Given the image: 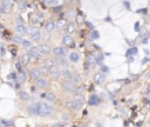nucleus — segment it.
Returning <instances> with one entry per match:
<instances>
[{
    "instance_id": "obj_1",
    "label": "nucleus",
    "mask_w": 150,
    "mask_h": 127,
    "mask_svg": "<svg viewBox=\"0 0 150 127\" xmlns=\"http://www.w3.org/2000/svg\"><path fill=\"white\" fill-rule=\"evenodd\" d=\"M54 107L47 103H38V115L40 117H48L53 114Z\"/></svg>"
},
{
    "instance_id": "obj_2",
    "label": "nucleus",
    "mask_w": 150,
    "mask_h": 127,
    "mask_svg": "<svg viewBox=\"0 0 150 127\" xmlns=\"http://www.w3.org/2000/svg\"><path fill=\"white\" fill-rule=\"evenodd\" d=\"M48 74L53 78V79H59L60 78V75H61V71H60V68H59V66H53L52 68L48 69Z\"/></svg>"
},
{
    "instance_id": "obj_3",
    "label": "nucleus",
    "mask_w": 150,
    "mask_h": 127,
    "mask_svg": "<svg viewBox=\"0 0 150 127\" xmlns=\"http://www.w3.org/2000/svg\"><path fill=\"white\" fill-rule=\"evenodd\" d=\"M28 54L32 57V59H36V60L41 59V57H42V54L39 52L38 47H31L28 49Z\"/></svg>"
},
{
    "instance_id": "obj_4",
    "label": "nucleus",
    "mask_w": 150,
    "mask_h": 127,
    "mask_svg": "<svg viewBox=\"0 0 150 127\" xmlns=\"http://www.w3.org/2000/svg\"><path fill=\"white\" fill-rule=\"evenodd\" d=\"M62 87L66 89V91H68V92H72V93H75V91H76V87H75V85L72 83V81H63L62 83Z\"/></svg>"
},
{
    "instance_id": "obj_5",
    "label": "nucleus",
    "mask_w": 150,
    "mask_h": 127,
    "mask_svg": "<svg viewBox=\"0 0 150 127\" xmlns=\"http://www.w3.org/2000/svg\"><path fill=\"white\" fill-rule=\"evenodd\" d=\"M41 98L42 99H45L46 101H48V103H54L55 101V95L53 94V93L51 92H44V93H41Z\"/></svg>"
},
{
    "instance_id": "obj_6",
    "label": "nucleus",
    "mask_w": 150,
    "mask_h": 127,
    "mask_svg": "<svg viewBox=\"0 0 150 127\" xmlns=\"http://www.w3.org/2000/svg\"><path fill=\"white\" fill-rule=\"evenodd\" d=\"M81 106H82V103H80V101H78V100H75V99L70 100V101L68 103V107L70 108V110H73V111L80 110Z\"/></svg>"
},
{
    "instance_id": "obj_7",
    "label": "nucleus",
    "mask_w": 150,
    "mask_h": 127,
    "mask_svg": "<svg viewBox=\"0 0 150 127\" xmlns=\"http://www.w3.org/2000/svg\"><path fill=\"white\" fill-rule=\"evenodd\" d=\"M29 75H31L32 79L38 80L39 78L42 77V74H41V72H40V69L39 68H32L31 71H29Z\"/></svg>"
},
{
    "instance_id": "obj_8",
    "label": "nucleus",
    "mask_w": 150,
    "mask_h": 127,
    "mask_svg": "<svg viewBox=\"0 0 150 127\" xmlns=\"http://www.w3.org/2000/svg\"><path fill=\"white\" fill-rule=\"evenodd\" d=\"M35 81H36V86L39 88H46L48 86V80L46 79V78H44V77L39 78V79L35 80Z\"/></svg>"
},
{
    "instance_id": "obj_9",
    "label": "nucleus",
    "mask_w": 150,
    "mask_h": 127,
    "mask_svg": "<svg viewBox=\"0 0 150 127\" xmlns=\"http://www.w3.org/2000/svg\"><path fill=\"white\" fill-rule=\"evenodd\" d=\"M100 103V99L99 96L95 95V94H93V95L89 96V100H88V105L89 106H97Z\"/></svg>"
},
{
    "instance_id": "obj_10",
    "label": "nucleus",
    "mask_w": 150,
    "mask_h": 127,
    "mask_svg": "<svg viewBox=\"0 0 150 127\" xmlns=\"http://www.w3.org/2000/svg\"><path fill=\"white\" fill-rule=\"evenodd\" d=\"M53 53H54L55 55H58L59 58H61V57H63V55L67 53V51H66L65 47H55L54 49H53Z\"/></svg>"
},
{
    "instance_id": "obj_11",
    "label": "nucleus",
    "mask_w": 150,
    "mask_h": 127,
    "mask_svg": "<svg viewBox=\"0 0 150 127\" xmlns=\"http://www.w3.org/2000/svg\"><path fill=\"white\" fill-rule=\"evenodd\" d=\"M53 66H56V61H55L54 59H46L44 60V67L45 68H52Z\"/></svg>"
},
{
    "instance_id": "obj_12",
    "label": "nucleus",
    "mask_w": 150,
    "mask_h": 127,
    "mask_svg": "<svg viewBox=\"0 0 150 127\" xmlns=\"http://www.w3.org/2000/svg\"><path fill=\"white\" fill-rule=\"evenodd\" d=\"M61 75L63 77V79H66V80H67V81H70V80H72V78H73V75H74V74H73V73L70 72V71H69V69H62V72H61Z\"/></svg>"
},
{
    "instance_id": "obj_13",
    "label": "nucleus",
    "mask_w": 150,
    "mask_h": 127,
    "mask_svg": "<svg viewBox=\"0 0 150 127\" xmlns=\"http://www.w3.org/2000/svg\"><path fill=\"white\" fill-rule=\"evenodd\" d=\"M104 81V75L102 73H96L94 75V83L97 84V85H101V84Z\"/></svg>"
},
{
    "instance_id": "obj_14",
    "label": "nucleus",
    "mask_w": 150,
    "mask_h": 127,
    "mask_svg": "<svg viewBox=\"0 0 150 127\" xmlns=\"http://www.w3.org/2000/svg\"><path fill=\"white\" fill-rule=\"evenodd\" d=\"M38 49H39V52H40L41 54H48L51 52V47L48 45H39Z\"/></svg>"
},
{
    "instance_id": "obj_15",
    "label": "nucleus",
    "mask_w": 150,
    "mask_h": 127,
    "mask_svg": "<svg viewBox=\"0 0 150 127\" xmlns=\"http://www.w3.org/2000/svg\"><path fill=\"white\" fill-rule=\"evenodd\" d=\"M28 113L31 115H38V103L32 104L31 106H28Z\"/></svg>"
},
{
    "instance_id": "obj_16",
    "label": "nucleus",
    "mask_w": 150,
    "mask_h": 127,
    "mask_svg": "<svg viewBox=\"0 0 150 127\" xmlns=\"http://www.w3.org/2000/svg\"><path fill=\"white\" fill-rule=\"evenodd\" d=\"M15 31L18 32V34L22 35V34H25V33H26L27 28L25 27L24 25H17V27H15Z\"/></svg>"
},
{
    "instance_id": "obj_17",
    "label": "nucleus",
    "mask_w": 150,
    "mask_h": 127,
    "mask_svg": "<svg viewBox=\"0 0 150 127\" xmlns=\"http://www.w3.org/2000/svg\"><path fill=\"white\" fill-rule=\"evenodd\" d=\"M32 60H33V59H32V57L28 54V53H25V54L22 55V64H24V65H28Z\"/></svg>"
},
{
    "instance_id": "obj_18",
    "label": "nucleus",
    "mask_w": 150,
    "mask_h": 127,
    "mask_svg": "<svg viewBox=\"0 0 150 127\" xmlns=\"http://www.w3.org/2000/svg\"><path fill=\"white\" fill-rule=\"evenodd\" d=\"M79 59H80V57H79V54L76 53V52H72L70 54H69V60L73 62H78Z\"/></svg>"
},
{
    "instance_id": "obj_19",
    "label": "nucleus",
    "mask_w": 150,
    "mask_h": 127,
    "mask_svg": "<svg viewBox=\"0 0 150 127\" xmlns=\"http://www.w3.org/2000/svg\"><path fill=\"white\" fill-rule=\"evenodd\" d=\"M62 41H63V44H65L66 46H70V45H73V39L70 38V35H66V37H63Z\"/></svg>"
},
{
    "instance_id": "obj_20",
    "label": "nucleus",
    "mask_w": 150,
    "mask_h": 127,
    "mask_svg": "<svg viewBox=\"0 0 150 127\" xmlns=\"http://www.w3.org/2000/svg\"><path fill=\"white\" fill-rule=\"evenodd\" d=\"M25 80H26V74H25L24 72H20L19 74H18V78H17V81L19 84H24Z\"/></svg>"
},
{
    "instance_id": "obj_21",
    "label": "nucleus",
    "mask_w": 150,
    "mask_h": 127,
    "mask_svg": "<svg viewBox=\"0 0 150 127\" xmlns=\"http://www.w3.org/2000/svg\"><path fill=\"white\" fill-rule=\"evenodd\" d=\"M40 37H41L40 32L36 31V30H34V31L31 32V38L33 39V40H39V39H40Z\"/></svg>"
},
{
    "instance_id": "obj_22",
    "label": "nucleus",
    "mask_w": 150,
    "mask_h": 127,
    "mask_svg": "<svg viewBox=\"0 0 150 127\" xmlns=\"http://www.w3.org/2000/svg\"><path fill=\"white\" fill-rule=\"evenodd\" d=\"M54 28H55V24L53 21H49V22L46 24V30H47V32H52Z\"/></svg>"
},
{
    "instance_id": "obj_23",
    "label": "nucleus",
    "mask_w": 150,
    "mask_h": 127,
    "mask_svg": "<svg viewBox=\"0 0 150 127\" xmlns=\"http://www.w3.org/2000/svg\"><path fill=\"white\" fill-rule=\"evenodd\" d=\"M70 81H72V83L74 84V85H76V84L81 83V77H80V75H78V74H74Z\"/></svg>"
},
{
    "instance_id": "obj_24",
    "label": "nucleus",
    "mask_w": 150,
    "mask_h": 127,
    "mask_svg": "<svg viewBox=\"0 0 150 127\" xmlns=\"http://www.w3.org/2000/svg\"><path fill=\"white\" fill-rule=\"evenodd\" d=\"M133 54H137V48H136V47L129 48V49L127 51V53H126L127 57H129V55H133Z\"/></svg>"
},
{
    "instance_id": "obj_25",
    "label": "nucleus",
    "mask_w": 150,
    "mask_h": 127,
    "mask_svg": "<svg viewBox=\"0 0 150 127\" xmlns=\"http://www.w3.org/2000/svg\"><path fill=\"white\" fill-rule=\"evenodd\" d=\"M1 5H3V7L5 10H8L11 6V1L10 0H3V1H1Z\"/></svg>"
},
{
    "instance_id": "obj_26",
    "label": "nucleus",
    "mask_w": 150,
    "mask_h": 127,
    "mask_svg": "<svg viewBox=\"0 0 150 127\" xmlns=\"http://www.w3.org/2000/svg\"><path fill=\"white\" fill-rule=\"evenodd\" d=\"M19 95H20V98L22 100H28V99H29V94H28V93H26V92H20V94H19Z\"/></svg>"
},
{
    "instance_id": "obj_27",
    "label": "nucleus",
    "mask_w": 150,
    "mask_h": 127,
    "mask_svg": "<svg viewBox=\"0 0 150 127\" xmlns=\"http://www.w3.org/2000/svg\"><path fill=\"white\" fill-rule=\"evenodd\" d=\"M94 55H89L88 58H87V65L89 64V66H92L93 64H94Z\"/></svg>"
},
{
    "instance_id": "obj_28",
    "label": "nucleus",
    "mask_w": 150,
    "mask_h": 127,
    "mask_svg": "<svg viewBox=\"0 0 150 127\" xmlns=\"http://www.w3.org/2000/svg\"><path fill=\"white\" fill-rule=\"evenodd\" d=\"M11 121H6V120H1V126L3 127H10L11 126Z\"/></svg>"
},
{
    "instance_id": "obj_29",
    "label": "nucleus",
    "mask_w": 150,
    "mask_h": 127,
    "mask_svg": "<svg viewBox=\"0 0 150 127\" xmlns=\"http://www.w3.org/2000/svg\"><path fill=\"white\" fill-rule=\"evenodd\" d=\"M13 41L15 42V44H22V40H21L20 37H18V35H15L13 38Z\"/></svg>"
},
{
    "instance_id": "obj_30",
    "label": "nucleus",
    "mask_w": 150,
    "mask_h": 127,
    "mask_svg": "<svg viewBox=\"0 0 150 127\" xmlns=\"http://www.w3.org/2000/svg\"><path fill=\"white\" fill-rule=\"evenodd\" d=\"M74 30H75V27H74V25H73V24H69L68 26H67V31H68L69 33H73Z\"/></svg>"
},
{
    "instance_id": "obj_31",
    "label": "nucleus",
    "mask_w": 150,
    "mask_h": 127,
    "mask_svg": "<svg viewBox=\"0 0 150 127\" xmlns=\"http://www.w3.org/2000/svg\"><path fill=\"white\" fill-rule=\"evenodd\" d=\"M22 45H24L26 48H31V41H29V40H24Z\"/></svg>"
},
{
    "instance_id": "obj_32",
    "label": "nucleus",
    "mask_w": 150,
    "mask_h": 127,
    "mask_svg": "<svg viewBox=\"0 0 150 127\" xmlns=\"http://www.w3.org/2000/svg\"><path fill=\"white\" fill-rule=\"evenodd\" d=\"M90 37H92L93 39H97L99 38V33H97L96 31H93L92 33H90Z\"/></svg>"
},
{
    "instance_id": "obj_33",
    "label": "nucleus",
    "mask_w": 150,
    "mask_h": 127,
    "mask_svg": "<svg viewBox=\"0 0 150 127\" xmlns=\"http://www.w3.org/2000/svg\"><path fill=\"white\" fill-rule=\"evenodd\" d=\"M59 64L62 65V66H66V65H67V61H66L63 58H59Z\"/></svg>"
},
{
    "instance_id": "obj_34",
    "label": "nucleus",
    "mask_w": 150,
    "mask_h": 127,
    "mask_svg": "<svg viewBox=\"0 0 150 127\" xmlns=\"http://www.w3.org/2000/svg\"><path fill=\"white\" fill-rule=\"evenodd\" d=\"M56 26H58L59 28H62L63 26H65V21L63 20H60V21H58V24H56Z\"/></svg>"
},
{
    "instance_id": "obj_35",
    "label": "nucleus",
    "mask_w": 150,
    "mask_h": 127,
    "mask_svg": "<svg viewBox=\"0 0 150 127\" xmlns=\"http://www.w3.org/2000/svg\"><path fill=\"white\" fill-rule=\"evenodd\" d=\"M74 99L78 100V101H80V103H83V96L82 95H75Z\"/></svg>"
},
{
    "instance_id": "obj_36",
    "label": "nucleus",
    "mask_w": 150,
    "mask_h": 127,
    "mask_svg": "<svg viewBox=\"0 0 150 127\" xmlns=\"http://www.w3.org/2000/svg\"><path fill=\"white\" fill-rule=\"evenodd\" d=\"M25 7H26V3H25V1H21V3L19 4V10H24Z\"/></svg>"
},
{
    "instance_id": "obj_37",
    "label": "nucleus",
    "mask_w": 150,
    "mask_h": 127,
    "mask_svg": "<svg viewBox=\"0 0 150 127\" xmlns=\"http://www.w3.org/2000/svg\"><path fill=\"white\" fill-rule=\"evenodd\" d=\"M101 71H102L103 73H107V72H109V68H108L107 66H101Z\"/></svg>"
},
{
    "instance_id": "obj_38",
    "label": "nucleus",
    "mask_w": 150,
    "mask_h": 127,
    "mask_svg": "<svg viewBox=\"0 0 150 127\" xmlns=\"http://www.w3.org/2000/svg\"><path fill=\"white\" fill-rule=\"evenodd\" d=\"M63 4V0H54L53 1V5H62Z\"/></svg>"
},
{
    "instance_id": "obj_39",
    "label": "nucleus",
    "mask_w": 150,
    "mask_h": 127,
    "mask_svg": "<svg viewBox=\"0 0 150 127\" xmlns=\"http://www.w3.org/2000/svg\"><path fill=\"white\" fill-rule=\"evenodd\" d=\"M8 78H12V80H14V81H17V78H18V75L15 74V73H12Z\"/></svg>"
},
{
    "instance_id": "obj_40",
    "label": "nucleus",
    "mask_w": 150,
    "mask_h": 127,
    "mask_svg": "<svg viewBox=\"0 0 150 127\" xmlns=\"http://www.w3.org/2000/svg\"><path fill=\"white\" fill-rule=\"evenodd\" d=\"M15 67L19 69V72H21V66H20V64H19V62H17V64H15Z\"/></svg>"
},
{
    "instance_id": "obj_41",
    "label": "nucleus",
    "mask_w": 150,
    "mask_h": 127,
    "mask_svg": "<svg viewBox=\"0 0 150 127\" xmlns=\"http://www.w3.org/2000/svg\"><path fill=\"white\" fill-rule=\"evenodd\" d=\"M44 1L46 4H53V1H54V0H44Z\"/></svg>"
},
{
    "instance_id": "obj_42",
    "label": "nucleus",
    "mask_w": 150,
    "mask_h": 127,
    "mask_svg": "<svg viewBox=\"0 0 150 127\" xmlns=\"http://www.w3.org/2000/svg\"><path fill=\"white\" fill-rule=\"evenodd\" d=\"M123 4H124V6H126L127 8H129V3H128V1H124Z\"/></svg>"
},
{
    "instance_id": "obj_43",
    "label": "nucleus",
    "mask_w": 150,
    "mask_h": 127,
    "mask_svg": "<svg viewBox=\"0 0 150 127\" xmlns=\"http://www.w3.org/2000/svg\"><path fill=\"white\" fill-rule=\"evenodd\" d=\"M147 99L150 100V91H149V92H147Z\"/></svg>"
},
{
    "instance_id": "obj_44",
    "label": "nucleus",
    "mask_w": 150,
    "mask_h": 127,
    "mask_svg": "<svg viewBox=\"0 0 150 127\" xmlns=\"http://www.w3.org/2000/svg\"><path fill=\"white\" fill-rule=\"evenodd\" d=\"M148 60H149V59H148V58L143 59V61H142V64H145V62H148Z\"/></svg>"
},
{
    "instance_id": "obj_45",
    "label": "nucleus",
    "mask_w": 150,
    "mask_h": 127,
    "mask_svg": "<svg viewBox=\"0 0 150 127\" xmlns=\"http://www.w3.org/2000/svg\"><path fill=\"white\" fill-rule=\"evenodd\" d=\"M31 91H32V92H35V87H33V86H32V88H31Z\"/></svg>"
},
{
    "instance_id": "obj_46",
    "label": "nucleus",
    "mask_w": 150,
    "mask_h": 127,
    "mask_svg": "<svg viewBox=\"0 0 150 127\" xmlns=\"http://www.w3.org/2000/svg\"><path fill=\"white\" fill-rule=\"evenodd\" d=\"M20 1H26V0H20Z\"/></svg>"
}]
</instances>
